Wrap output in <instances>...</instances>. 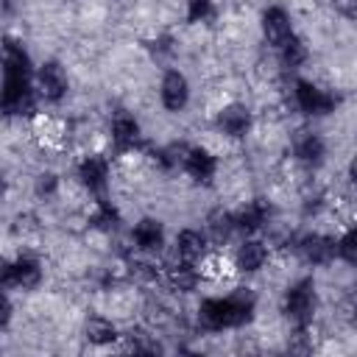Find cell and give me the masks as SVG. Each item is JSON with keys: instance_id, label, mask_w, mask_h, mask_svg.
Wrapping results in <instances>:
<instances>
[{"instance_id": "cell-1", "label": "cell", "mask_w": 357, "mask_h": 357, "mask_svg": "<svg viewBox=\"0 0 357 357\" xmlns=\"http://www.w3.org/2000/svg\"><path fill=\"white\" fill-rule=\"evenodd\" d=\"M3 89H0V109L6 114H22L31 109V86H28V56L25 50L6 39L3 45Z\"/></svg>"}, {"instance_id": "cell-2", "label": "cell", "mask_w": 357, "mask_h": 357, "mask_svg": "<svg viewBox=\"0 0 357 357\" xmlns=\"http://www.w3.org/2000/svg\"><path fill=\"white\" fill-rule=\"evenodd\" d=\"M254 312V296L251 293H234L229 298H209L198 310V321L206 329H223V326H240Z\"/></svg>"}, {"instance_id": "cell-3", "label": "cell", "mask_w": 357, "mask_h": 357, "mask_svg": "<svg viewBox=\"0 0 357 357\" xmlns=\"http://www.w3.org/2000/svg\"><path fill=\"white\" fill-rule=\"evenodd\" d=\"M312 307H315V296H312V282H298L287 290V298H284V312L296 321V324H307L312 318Z\"/></svg>"}, {"instance_id": "cell-4", "label": "cell", "mask_w": 357, "mask_h": 357, "mask_svg": "<svg viewBox=\"0 0 357 357\" xmlns=\"http://www.w3.org/2000/svg\"><path fill=\"white\" fill-rule=\"evenodd\" d=\"M296 98H298V106L307 112V114H326L332 106H335V98L326 95L324 89L307 84V81H298L296 84Z\"/></svg>"}, {"instance_id": "cell-5", "label": "cell", "mask_w": 357, "mask_h": 357, "mask_svg": "<svg viewBox=\"0 0 357 357\" xmlns=\"http://www.w3.org/2000/svg\"><path fill=\"white\" fill-rule=\"evenodd\" d=\"M39 89H42V95L47 100H59L67 92V75H64V70L56 61L42 64V70H39Z\"/></svg>"}, {"instance_id": "cell-6", "label": "cell", "mask_w": 357, "mask_h": 357, "mask_svg": "<svg viewBox=\"0 0 357 357\" xmlns=\"http://www.w3.org/2000/svg\"><path fill=\"white\" fill-rule=\"evenodd\" d=\"M262 28H265V39L276 47H282L290 39V20L282 8H268L262 17Z\"/></svg>"}, {"instance_id": "cell-7", "label": "cell", "mask_w": 357, "mask_h": 357, "mask_svg": "<svg viewBox=\"0 0 357 357\" xmlns=\"http://www.w3.org/2000/svg\"><path fill=\"white\" fill-rule=\"evenodd\" d=\"M187 95H190L187 78L181 73H167L165 81H162V100H165V106L173 109V112H178L187 103Z\"/></svg>"}, {"instance_id": "cell-8", "label": "cell", "mask_w": 357, "mask_h": 357, "mask_svg": "<svg viewBox=\"0 0 357 357\" xmlns=\"http://www.w3.org/2000/svg\"><path fill=\"white\" fill-rule=\"evenodd\" d=\"M301 254L307 262L312 265H324L335 257V243L329 237H321V234H310L301 240Z\"/></svg>"}, {"instance_id": "cell-9", "label": "cell", "mask_w": 357, "mask_h": 357, "mask_svg": "<svg viewBox=\"0 0 357 357\" xmlns=\"http://www.w3.org/2000/svg\"><path fill=\"white\" fill-rule=\"evenodd\" d=\"M218 123H220V128H223L229 137H243V134L248 131L251 117H248V109H245V106H226V109L220 112Z\"/></svg>"}, {"instance_id": "cell-10", "label": "cell", "mask_w": 357, "mask_h": 357, "mask_svg": "<svg viewBox=\"0 0 357 357\" xmlns=\"http://www.w3.org/2000/svg\"><path fill=\"white\" fill-rule=\"evenodd\" d=\"M78 173H81V181H84L92 192H100V190L106 187V162L98 159V156H86V159L81 162Z\"/></svg>"}, {"instance_id": "cell-11", "label": "cell", "mask_w": 357, "mask_h": 357, "mask_svg": "<svg viewBox=\"0 0 357 357\" xmlns=\"http://www.w3.org/2000/svg\"><path fill=\"white\" fill-rule=\"evenodd\" d=\"M134 240H137V245H139L142 251H153V248L162 245V226H159L156 220L145 218V220L137 223V229H134Z\"/></svg>"}, {"instance_id": "cell-12", "label": "cell", "mask_w": 357, "mask_h": 357, "mask_svg": "<svg viewBox=\"0 0 357 357\" xmlns=\"http://www.w3.org/2000/svg\"><path fill=\"white\" fill-rule=\"evenodd\" d=\"M184 165H187V170L195 176V178H201V181H209L212 178V173H215V159L206 153V151H187V156H184Z\"/></svg>"}, {"instance_id": "cell-13", "label": "cell", "mask_w": 357, "mask_h": 357, "mask_svg": "<svg viewBox=\"0 0 357 357\" xmlns=\"http://www.w3.org/2000/svg\"><path fill=\"white\" fill-rule=\"evenodd\" d=\"M176 251H178L181 262H195L201 257V251H204V234H198L192 229L181 231L178 240H176Z\"/></svg>"}, {"instance_id": "cell-14", "label": "cell", "mask_w": 357, "mask_h": 357, "mask_svg": "<svg viewBox=\"0 0 357 357\" xmlns=\"http://www.w3.org/2000/svg\"><path fill=\"white\" fill-rule=\"evenodd\" d=\"M296 156H298L301 162H307V165H318V162L324 159V142H321V137H315V134H301V137L296 139Z\"/></svg>"}, {"instance_id": "cell-15", "label": "cell", "mask_w": 357, "mask_h": 357, "mask_svg": "<svg viewBox=\"0 0 357 357\" xmlns=\"http://www.w3.org/2000/svg\"><path fill=\"white\" fill-rule=\"evenodd\" d=\"M265 218H268L265 204L251 201L248 206H243V209H240V215L234 218V226H240V229H245V231H254V229H259V226L265 223Z\"/></svg>"}, {"instance_id": "cell-16", "label": "cell", "mask_w": 357, "mask_h": 357, "mask_svg": "<svg viewBox=\"0 0 357 357\" xmlns=\"http://www.w3.org/2000/svg\"><path fill=\"white\" fill-rule=\"evenodd\" d=\"M265 259H268V251H265L262 243H245L237 251V265L243 271H257V268L265 265Z\"/></svg>"}, {"instance_id": "cell-17", "label": "cell", "mask_w": 357, "mask_h": 357, "mask_svg": "<svg viewBox=\"0 0 357 357\" xmlns=\"http://www.w3.org/2000/svg\"><path fill=\"white\" fill-rule=\"evenodd\" d=\"M39 279H42V271H39V262L36 259H28L25 257V259L14 262V276H11L14 284H20V287H36Z\"/></svg>"}, {"instance_id": "cell-18", "label": "cell", "mask_w": 357, "mask_h": 357, "mask_svg": "<svg viewBox=\"0 0 357 357\" xmlns=\"http://www.w3.org/2000/svg\"><path fill=\"white\" fill-rule=\"evenodd\" d=\"M137 134H139V126H137L134 117H128V114H117V117H114V123H112V137H114L117 145H131V142L137 139Z\"/></svg>"}, {"instance_id": "cell-19", "label": "cell", "mask_w": 357, "mask_h": 357, "mask_svg": "<svg viewBox=\"0 0 357 357\" xmlns=\"http://www.w3.org/2000/svg\"><path fill=\"white\" fill-rule=\"evenodd\" d=\"M86 337H89L92 343H109V340L117 337V332H114V326H112L109 321H103V318H92V321L86 324Z\"/></svg>"}, {"instance_id": "cell-20", "label": "cell", "mask_w": 357, "mask_h": 357, "mask_svg": "<svg viewBox=\"0 0 357 357\" xmlns=\"http://www.w3.org/2000/svg\"><path fill=\"white\" fill-rule=\"evenodd\" d=\"M170 282H173V287H178V290H190V287L195 284L192 262H181V265H176V268L170 271Z\"/></svg>"}, {"instance_id": "cell-21", "label": "cell", "mask_w": 357, "mask_h": 357, "mask_svg": "<svg viewBox=\"0 0 357 357\" xmlns=\"http://www.w3.org/2000/svg\"><path fill=\"white\" fill-rule=\"evenodd\" d=\"M282 50H284V64H290V67H298V64L307 59V47H304V42H298V39H293V36L282 45Z\"/></svg>"}, {"instance_id": "cell-22", "label": "cell", "mask_w": 357, "mask_h": 357, "mask_svg": "<svg viewBox=\"0 0 357 357\" xmlns=\"http://www.w3.org/2000/svg\"><path fill=\"white\" fill-rule=\"evenodd\" d=\"M231 223H234V218H229L226 212H223V215H220V212H218V215H212V218H209V231H212V237H215L218 243H220V240H226V237H229V231H231Z\"/></svg>"}, {"instance_id": "cell-23", "label": "cell", "mask_w": 357, "mask_h": 357, "mask_svg": "<svg viewBox=\"0 0 357 357\" xmlns=\"http://www.w3.org/2000/svg\"><path fill=\"white\" fill-rule=\"evenodd\" d=\"M335 254H340L346 262H354L357 259V234L354 231H346L340 237V243H335Z\"/></svg>"}, {"instance_id": "cell-24", "label": "cell", "mask_w": 357, "mask_h": 357, "mask_svg": "<svg viewBox=\"0 0 357 357\" xmlns=\"http://www.w3.org/2000/svg\"><path fill=\"white\" fill-rule=\"evenodd\" d=\"M209 14V0H187V17L195 22V20H204Z\"/></svg>"}, {"instance_id": "cell-25", "label": "cell", "mask_w": 357, "mask_h": 357, "mask_svg": "<svg viewBox=\"0 0 357 357\" xmlns=\"http://www.w3.org/2000/svg\"><path fill=\"white\" fill-rule=\"evenodd\" d=\"M204 273L206 276H226L229 273V262L226 259H220V257H212V259H206V268H204Z\"/></svg>"}, {"instance_id": "cell-26", "label": "cell", "mask_w": 357, "mask_h": 357, "mask_svg": "<svg viewBox=\"0 0 357 357\" xmlns=\"http://www.w3.org/2000/svg\"><path fill=\"white\" fill-rule=\"evenodd\" d=\"M11 276H14V265L6 262V259H0V287H6L11 282Z\"/></svg>"}, {"instance_id": "cell-27", "label": "cell", "mask_w": 357, "mask_h": 357, "mask_svg": "<svg viewBox=\"0 0 357 357\" xmlns=\"http://www.w3.org/2000/svg\"><path fill=\"white\" fill-rule=\"evenodd\" d=\"M53 187H56V178H53V176H42V181H39V190H42V192H50Z\"/></svg>"}, {"instance_id": "cell-28", "label": "cell", "mask_w": 357, "mask_h": 357, "mask_svg": "<svg viewBox=\"0 0 357 357\" xmlns=\"http://www.w3.org/2000/svg\"><path fill=\"white\" fill-rule=\"evenodd\" d=\"M6 321H8V301L0 296V326H3Z\"/></svg>"}]
</instances>
